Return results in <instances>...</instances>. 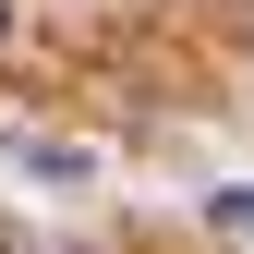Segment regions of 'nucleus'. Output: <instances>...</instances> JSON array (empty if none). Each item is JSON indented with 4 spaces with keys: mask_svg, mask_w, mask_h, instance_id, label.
<instances>
[{
    "mask_svg": "<svg viewBox=\"0 0 254 254\" xmlns=\"http://www.w3.org/2000/svg\"><path fill=\"white\" fill-rule=\"evenodd\" d=\"M0 254H37V242H12V230H0Z\"/></svg>",
    "mask_w": 254,
    "mask_h": 254,
    "instance_id": "nucleus-1",
    "label": "nucleus"
},
{
    "mask_svg": "<svg viewBox=\"0 0 254 254\" xmlns=\"http://www.w3.org/2000/svg\"><path fill=\"white\" fill-rule=\"evenodd\" d=\"M0 37H12V0H0Z\"/></svg>",
    "mask_w": 254,
    "mask_h": 254,
    "instance_id": "nucleus-2",
    "label": "nucleus"
}]
</instances>
